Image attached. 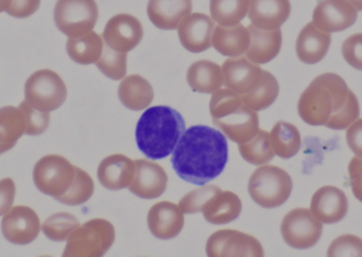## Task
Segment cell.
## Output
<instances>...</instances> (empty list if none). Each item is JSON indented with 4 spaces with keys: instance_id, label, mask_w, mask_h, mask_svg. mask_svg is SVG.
I'll return each mask as SVG.
<instances>
[{
    "instance_id": "1",
    "label": "cell",
    "mask_w": 362,
    "mask_h": 257,
    "mask_svg": "<svg viewBox=\"0 0 362 257\" xmlns=\"http://www.w3.org/2000/svg\"><path fill=\"white\" fill-rule=\"evenodd\" d=\"M228 157L227 138L223 133L213 127L194 125L181 136L172 165L181 179L202 186L223 173Z\"/></svg>"
},
{
    "instance_id": "2",
    "label": "cell",
    "mask_w": 362,
    "mask_h": 257,
    "mask_svg": "<svg viewBox=\"0 0 362 257\" xmlns=\"http://www.w3.org/2000/svg\"><path fill=\"white\" fill-rule=\"evenodd\" d=\"M298 112L312 126L342 131L359 118L361 108L358 99L341 76L325 73L317 76L302 93Z\"/></svg>"
},
{
    "instance_id": "3",
    "label": "cell",
    "mask_w": 362,
    "mask_h": 257,
    "mask_svg": "<svg viewBox=\"0 0 362 257\" xmlns=\"http://www.w3.org/2000/svg\"><path fill=\"white\" fill-rule=\"evenodd\" d=\"M185 131L182 116L169 106L148 108L138 121L136 141L142 154L161 160L173 154Z\"/></svg>"
},
{
    "instance_id": "4",
    "label": "cell",
    "mask_w": 362,
    "mask_h": 257,
    "mask_svg": "<svg viewBox=\"0 0 362 257\" xmlns=\"http://www.w3.org/2000/svg\"><path fill=\"white\" fill-rule=\"evenodd\" d=\"M210 114L213 123L235 143L252 139L259 131V114L249 107L240 95L229 88L212 93Z\"/></svg>"
},
{
    "instance_id": "5",
    "label": "cell",
    "mask_w": 362,
    "mask_h": 257,
    "mask_svg": "<svg viewBox=\"0 0 362 257\" xmlns=\"http://www.w3.org/2000/svg\"><path fill=\"white\" fill-rule=\"evenodd\" d=\"M114 225L103 218L88 220L76 228L67 239L64 257H101L114 245Z\"/></svg>"
},
{
    "instance_id": "6",
    "label": "cell",
    "mask_w": 362,
    "mask_h": 257,
    "mask_svg": "<svg viewBox=\"0 0 362 257\" xmlns=\"http://www.w3.org/2000/svg\"><path fill=\"white\" fill-rule=\"evenodd\" d=\"M248 191L252 201L259 207L274 209L288 201L293 191V180L281 167L263 165L251 175Z\"/></svg>"
},
{
    "instance_id": "7",
    "label": "cell",
    "mask_w": 362,
    "mask_h": 257,
    "mask_svg": "<svg viewBox=\"0 0 362 257\" xmlns=\"http://www.w3.org/2000/svg\"><path fill=\"white\" fill-rule=\"evenodd\" d=\"M66 97L67 87L63 78L52 70H38L25 82V101L40 112H51L59 109L65 103Z\"/></svg>"
},
{
    "instance_id": "8",
    "label": "cell",
    "mask_w": 362,
    "mask_h": 257,
    "mask_svg": "<svg viewBox=\"0 0 362 257\" xmlns=\"http://www.w3.org/2000/svg\"><path fill=\"white\" fill-rule=\"evenodd\" d=\"M74 177L76 167L59 155H47L34 165L33 181L36 188L54 199L69 190Z\"/></svg>"
},
{
    "instance_id": "9",
    "label": "cell",
    "mask_w": 362,
    "mask_h": 257,
    "mask_svg": "<svg viewBox=\"0 0 362 257\" xmlns=\"http://www.w3.org/2000/svg\"><path fill=\"white\" fill-rule=\"evenodd\" d=\"M53 16L62 33L76 37L93 31L99 18V8L95 0H57Z\"/></svg>"
},
{
    "instance_id": "10",
    "label": "cell",
    "mask_w": 362,
    "mask_h": 257,
    "mask_svg": "<svg viewBox=\"0 0 362 257\" xmlns=\"http://www.w3.org/2000/svg\"><path fill=\"white\" fill-rule=\"evenodd\" d=\"M322 222L312 211L304 208L293 210L285 215L281 233L287 245L295 249L314 247L322 235Z\"/></svg>"
},
{
    "instance_id": "11",
    "label": "cell",
    "mask_w": 362,
    "mask_h": 257,
    "mask_svg": "<svg viewBox=\"0 0 362 257\" xmlns=\"http://www.w3.org/2000/svg\"><path fill=\"white\" fill-rule=\"evenodd\" d=\"M206 256L210 257H262L264 249L252 235L236 230H219L206 241Z\"/></svg>"
},
{
    "instance_id": "12",
    "label": "cell",
    "mask_w": 362,
    "mask_h": 257,
    "mask_svg": "<svg viewBox=\"0 0 362 257\" xmlns=\"http://www.w3.org/2000/svg\"><path fill=\"white\" fill-rule=\"evenodd\" d=\"M42 230L40 218L31 208L17 205L4 214L1 231L4 239L14 245H29Z\"/></svg>"
},
{
    "instance_id": "13",
    "label": "cell",
    "mask_w": 362,
    "mask_h": 257,
    "mask_svg": "<svg viewBox=\"0 0 362 257\" xmlns=\"http://www.w3.org/2000/svg\"><path fill=\"white\" fill-rule=\"evenodd\" d=\"M102 38L114 50L127 53L141 42L144 27L141 21L133 15H115L106 23Z\"/></svg>"
},
{
    "instance_id": "14",
    "label": "cell",
    "mask_w": 362,
    "mask_h": 257,
    "mask_svg": "<svg viewBox=\"0 0 362 257\" xmlns=\"http://www.w3.org/2000/svg\"><path fill=\"white\" fill-rule=\"evenodd\" d=\"M358 10L348 0H322L317 4L313 23L329 33L344 31L356 23Z\"/></svg>"
},
{
    "instance_id": "15",
    "label": "cell",
    "mask_w": 362,
    "mask_h": 257,
    "mask_svg": "<svg viewBox=\"0 0 362 257\" xmlns=\"http://www.w3.org/2000/svg\"><path fill=\"white\" fill-rule=\"evenodd\" d=\"M223 84L238 95L250 93L261 82L264 70L247 56L230 57L221 66Z\"/></svg>"
},
{
    "instance_id": "16",
    "label": "cell",
    "mask_w": 362,
    "mask_h": 257,
    "mask_svg": "<svg viewBox=\"0 0 362 257\" xmlns=\"http://www.w3.org/2000/svg\"><path fill=\"white\" fill-rule=\"evenodd\" d=\"M135 176L129 184V192L142 199H156L167 190L168 174L161 165L146 159H137Z\"/></svg>"
},
{
    "instance_id": "17",
    "label": "cell",
    "mask_w": 362,
    "mask_h": 257,
    "mask_svg": "<svg viewBox=\"0 0 362 257\" xmlns=\"http://www.w3.org/2000/svg\"><path fill=\"white\" fill-rule=\"evenodd\" d=\"M177 29L181 44L189 52H204L212 47L215 29L212 17L202 13L189 14L182 19Z\"/></svg>"
},
{
    "instance_id": "18",
    "label": "cell",
    "mask_w": 362,
    "mask_h": 257,
    "mask_svg": "<svg viewBox=\"0 0 362 257\" xmlns=\"http://www.w3.org/2000/svg\"><path fill=\"white\" fill-rule=\"evenodd\" d=\"M148 225L151 233L157 239H175L185 226V213L180 205L170 201H160L148 211Z\"/></svg>"
},
{
    "instance_id": "19",
    "label": "cell",
    "mask_w": 362,
    "mask_h": 257,
    "mask_svg": "<svg viewBox=\"0 0 362 257\" xmlns=\"http://www.w3.org/2000/svg\"><path fill=\"white\" fill-rule=\"evenodd\" d=\"M349 203L346 194L335 186L319 189L312 198L310 211L322 224H336L346 217Z\"/></svg>"
},
{
    "instance_id": "20",
    "label": "cell",
    "mask_w": 362,
    "mask_h": 257,
    "mask_svg": "<svg viewBox=\"0 0 362 257\" xmlns=\"http://www.w3.org/2000/svg\"><path fill=\"white\" fill-rule=\"evenodd\" d=\"M135 162L124 155L115 154L106 157L98 169L100 184L110 191L129 188L135 176Z\"/></svg>"
},
{
    "instance_id": "21",
    "label": "cell",
    "mask_w": 362,
    "mask_h": 257,
    "mask_svg": "<svg viewBox=\"0 0 362 257\" xmlns=\"http://www.w3.org/2000/svg\"><path fill=\"white\" fill-rule=\"evenodd\" d=\"M289 0H250L248 16L251 23L263 30L280 28L291 16Z\"/></svg>"
},
{
    "instance_id": "22",
    "label": "cell",
    "mask_w": 362,
    "mask_h": 257,
    "mask_svg": "<svg viewBox=\"0 0 362 257\" xmlns=\"http://www.w3.org/2000/svg\"><path fill=\"white\" fill-rule=\"evenodd\" d=\"M331 42V33L319 29L312 21L301 30L298 36L296 42L298 57L300 61L310 65L319 63L327 54Z\"/></svg>"
},
{
    "instance_id": "23",
    "label": "cell",
    "mask_w": 362,
    "mask_h": 257,
    "mask_svg": "<svg viewBox=\"0 0 362 257\" xmlns=\"http://www.w3.org/2000/svg\"><path fill=\"white\" fill-rule=\"evenodd\" d=\"M250 44L246 51V56L253 63H269L280 53L282 47V31L280 28L274 30H263L249 25Z\"/></svg>"
},
{
    "instance_id": "24",
    "label": "cell",
    "mask_w": 362,
    "mask_h": 257,
    "mask_svg": "<svg viewBox=\"0 0 362 257\" xmlns=\"http://www.w3.org/2000/svg\"><path fill=\"white\" fill-rule=\"evenodd\" d=\"M192 8V0H150L148 16L159 29L175 30Z\"/></svg>"
},
{
    "instance_id": "25",
    "label": "cell",
    "mask_w": 362,
    "mask_h": 257,
    "mask_svg": "<svg viewBox=\"0 0 362 257\" xmlns=\"http://www.w3.org/2000/svg\"><path fill=\"white\" fill-rule=\"evenodd\" d=\"M240 197L230 191L218 190L202 207L204 220L212 225H226L235 220L242 212Z\"/></svg>"
},
{
    "instance_id": "26",
    "label": "cell",
    "mask_w": 362,
    "mask_h": 257,
    "mask_svg": "<svg viewBox=\"0 0 362 257\" xmlns=\"http://www.w3.org/2000/svg\"><path fill=\"white\" fill-rule=\"evenodd\" d=\"M250 44L248 28L238 23L235 25H218L212 35V46L223 56L238 57L246 53Z\"/></svg>"
},
{
    "instance_id": "27",
    "label": "cell",
    "mask_w": 362,
    "mask_h": 257,
    "mask_svg": "<svg viewBox=\"0 0 362 257\" xmlns=\"http://www.w3.org/2000/svg\"><path fill=\"white\" fill-rule=\"evenodd\" d=\"M118 95L125 107L134 112H139L146 109L152 104L154 89L144 76L132 74L123 78L119 85Z\"/></svg>"
},
{
    "instance_id": "28",
    "label": "cell",
    "mask_w": 362,
    "mask_h": 257,
    "mask_svg": "<svg viewBox=\"0 0 362 257\" xmlns=\"http://www.w3.org/2000/svg\"><path fill=\"white\" fill-rule=\"evenodd\" d=\"M187 80L195 92L213 93L223 85V69L214 61L202 59L189 66Z\"/></svg>"
},
{
    "instance_id": "29",
    "label": "cell",
    "mask_w": 362,
    "mask_h": 257,
    "mask_svg": "<svg viewBox=\"0 0 362 257\" xmlns=\"http://www.w3.org/2000/svg\"><path fill=\"white\" fill-rule=\"evenodd\" d=\"M103 47V38L97 32L90 31L84 35L68 38L66 50L76 64L91 65L101 57Z\"/></svg>"
},
{
    "instance_id": "30",
    "label": "cell",
    "mask_w": 362,
    "mask_h": 257,
    "mask_svg": "<svg viewBox=\"0 0 362 257\" xmlns=\"http://www.w3.org/2000/svg\"><path fill=\"white\" fill-rule=\"evenodd\" d=\"M270 141L274 154L282 159H291L301 148V135L299 129L291 123H276L270 133Z\"/></svg>"
},
{
    "instance_id": "31",
    "label": "cell",
    "mask_w": 362,
    "mask_h": 257,
    "mask_svg": "<svg viewBox=\"0 0 362 257\" xmlns=\"http://www.w3.org/2000/svg\"><path fill=\"white\" fill-rule=\"evenodd\" d=\"M27 131V121L21 107L0 108V143L12 150Z\"/></svg>"
},
{
    "instance_id": "32",
    "label": "cell",
    "mask_w": 362,
    "mask_h": 257,
    "mask_svg": "<svg viewBox=\"0 0 362 257\" xmlns=\"http://www.w3.org/2000/svg\"><path fill=\"white\" fill-rule=\"evenodd\" d=\"M250 0H210V13L218 25H235L248 14Z\"/></svg>"
},
{
    "instance_id": "33",
    "label": "cell",
    "mask_w": 362,
    "mask_h": 257,
    "mask_svg": "<svg viewBox=\"0 0 362 257\" xmlns=\"http://www.w3.org/2000/svg\"><path fill=\"white\" fill-rule=\"evenodd\" d=\"M238 150L243 159L253 165H266L276 155L270 141V133L262 129H259L252 139L238 144Z\"/></svg>"
},
{
    "instance_id": "34",
    "label": "cell",
    "mask_w": 362,
    "mask_h": 257,
    "mask_svg": "<svg viewBox=\"0 0 362 257\" xmlns=\"http://www.w3.org/2000/svg\"><path fill=\"white\" fill-rule=\"evenodd\" d=\"M278 80L274 74L264 70L261 82L255 90L247 95H240L245 103L255 112H261L272 106L279 95Z\"/></svg>"
},
{
    "instance_id": "35",
    "label": "cell",
    "mask_w": 362,
    "mask_h": 257,
    "mask_svg": "<svg viewBox=\"0 0 362 257\" xmlns=\"http://www.w3.org/2000/svg\"><path fill=\"white\" fill-rule=\"evenodd\" d=\"M95 192V182L87 172L76 167V177L69 190L55 198L59 203L67 205H80L87 203Z\"/></svg>"
},
{
    "instance_id": "36",
    "label": "cell",
    "mask_w": 362,
    "mask_h": 257,
    "mask_svg": "<svg viewBox=\"0 0 362 257\" xmlns=\"http://www.w3.org/2000/svg\"><path fill=\"white\" fill-rule=\"evenodd\" d=\"M80 222L76 216L66 212L54 214L42 225V231L50 241H65L76 228L80 227Z\"/></svg>"
},
{
    "instance_id": "37",
    "label": "cell",
    "mask_w": 362,
    "mask_h": 257,
    "mask_svg": "<svg viewBox=\"0 0 362 257\" xmlns=\"http://www.w3.org/2000/svg\"><path fill=\"white\" fill-rule=\"evenodd\" d=\"M95 66L107 78L115 80H122L127 76V53L114 50L104 42L103 52Z\"/></svg>"
},
{
    "instance_id": "38",
    "label": "cell",
    "mask_w": 362,
    "mask_h": 257,
    "mask_svg": "<svg viewBox=\"0 0 362 257\" xmlns=\"http://www.w3.org/2000/svg\"><path fill=\"white\" fill-rule=\"evenodd\" d=\"M221 188L216 186H202L192 192L187 193L180 201V208L185 214H195L202 212L206 201Z\"/></svg>"
},
{
    "instance_id": "39",
    "label": "cell",
    "mask_w": 362,
    "mask_h": 257,
    "mask_svg": "<svg viewBox=\"0 0 362 257\" xmlns=\"http://www.w3.org/2000/svg\"><path fill=\"white\" fill-rule=\"evenodd\" d=\"M19 107L25 114L27 121V131L25 135L38 136L44 133L50 124V116L49 112H40L32 107L27 101L21 102Z\"/></svg>"
},
{
    "instance_id": "40",
    "label": "cell",
    "mask_w": 362,
    "mask_h": 257,
    "mask_svg": "<svg viewBox=\"0 0 362 257\" xmlns=\"http://www.w3.org/2000/svg\"><path fill=\"white\" fill-rule=\"evenodd\" d=\"M327 256L362 257V239L355 235H342L331 244Z\"/></svg>"
},
{
    "instance_id": "41",
    "label": "cell",
    "mask_w": 362,
    "mask_h": 257,
    "mask_svg": "<svg viewBox=\"0 0 362 257\" xmlns=\"http://www.w3.org/2000/svg\"><path fill=\"white\" fill-rule=\"evenodd\" d=\"M342 55L349 65L362 70V33L353 34L344 40Z\"/></svg>"
},
{
    "instance_id": "42",
    "label": "cell",
    "mask_w": 362,
    "mask_h": 257,
    "mask_svg": "<svg viewBox=\"0 0 362 257\" xmlns=\"http://www.w3.org/2000/svg\"><path fill=\"white\" fill-rule=\"evenodd\" d=\"M42 0H11L6 13L15 18H28L38 10Z\"/></svg>"
},
{
    "instance_id": "43",
    "label": "cell",
    "mask_w": 362,
    "mask_h": 257,
    "mask_svg": "<svg viewBox=\"0 0 362 257\" xmlns=\"http://www.w3.org/2000/svg\"><path fill=\"white\" fill-rule=\"evenodd\" d=\"M16 194V186L12 178L0 180V216L4 215L12 209Z\"/></svg>"
},
{
    "instance_id": "44",
    "label": "cell",
    "mask_w": 362,
    "mask_h": 257,
    "mask_svg": "<svg viewBox=\"0 0 362 257\" xmlns=\"http://www.w3.org/2000/svg\"><path fill=\"white\" fill-rule=\"evenodd\" d=\"M351 186L354 196L362 203V157H354L349 165Z\"/></svg>"
},
{
    "instance_id": "45",
    "label": "cell",
    "mask_w": 362,
    "mask_h": 257,
    "mask_svg": "<svg viewBox=\"0 0 362 257\" xmlns=\"http://www.w3.org/2000/svg\"><path fill=\"white\" fill-rule=\"evenodd\" d=\"M346 142L356 156L362 157V119H357L349 126Z\"/></svg>"
},
{
    "instance_id": "46",
    "label": "cell",
    "mask_w": 362,
    "mask_h": 257,
    "mask_svg": "<svg viewBox=\"0 0 362 257\" xmlns=\"http://www.w3.org/2000/svg\"><path fill=\"white\" fill-rule=\"evenodd\" d=\"M11 0H0V13L6 12V8L10 6Z\"/></svg>"
},
{
    "instance_id": "47",
    "label": "cell",
    "mask_w": 362,
    "mask_h": 257,
    "mask_svg": "<svg viewBox=\"0 0 362 257\" xmlns=\"http://www.w3.org/2000/svg\"><path fill=\"white\" fill-rule=\"evenodd\" d=\"M350 1L353 6H355V8L358 11H362V0H348Z\"/></svg>"
},
{
    "instance_id": "48",
    "label": "cell",
    "mask_w": 362,
    "mask_h": 257,
    "mask_svg": "<svg viewBox=\"0 0 362 257\" xmlns=\"http://www.w3.org/2000/svg\"><path fill=\"white\" fill-rule=\"evenodd\" d=\"M11 148L8 146L4 145V144L0 143V155L4 154V153L8 152Z\"/></svg>"
}]
</instances>
